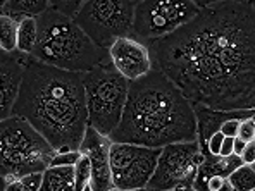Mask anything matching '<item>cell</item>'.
Wrapping results in <instances>:
<instances>
[{
  "label": "cell",
  "instance_id": "6da1fadb",
  "mask_svg": "<svg viewBox=\"0 0 255 191\" xmlns=\"http://www.w3.org/2000/svg\"><path fill=\"white\" fill-rule=\"evenodd\" d=\"M148 48L153 69L162 71L195 108L255 110L254 2H205L193 21Z\"/></svg>",
  "mask_w": 255,
  "mask_h": 191
},
{
  "label": "cell",
  "instance_id": "7a4b0ae2",
  "mask_svg": "<svg viewBox=\"0 0 255 191\" xmlns=\"http://www.w3.org/2000/svg\"><path fill=\"white\" fill-rule=\"evenodd\" d=\"M12 115L26 119L57 153L80 152L88 129L83 74L24 55V76Z\"/></svg>",
  "mask_w": 255,
  "mask_h": 191
},
{
  "label": "cell",
  "instance_id": "3957f363",
  "mask_svg": "<svg viewBox=\"0 0 255 191\" xmlns=\"http://www.w3.org/2000/svg\"><path fill=\"white\" fill-rule=\"evenodd\" d=\"M112 143L164 148L198 141L197 108L162 71L129 83L128 102Z\"/></svg>",
  "mask_w": 255,
  "mask_h": 191
},
{
  "label": "cell",
  "instance_id": "277c9868",
  "mask_svg": "<svg viewBox=\"0 0 255 191\" xmlns=\"http://www.w3.org/2000/svg\"><path fill=\"white\" fill-rule=\"evenodd\" d=\"M31 57L57 69L80 74L111 61L109 50L93 43L73 17L52 7L38 17V45Z\"/></svg>",
  "mask_w": 255,
  "mask_h": 191
},
{
  "label": "cell",
  "instance_id": "5b68a950",
  "mask_svg": "<svg viewBox=\"0 0 255 191\" xmlns=\"http://www.w3.org/2000/svg\"><path fill=\"white\" fill-rule=\"evenodd\" d=\"M55 148L26 119L10 115L0 122V172L3 185L50 167Z\"/></svg>",
  "mask_w": 255,
  "mask_h": 191
},
{
  "label": "cell",
  "instance_id": "8992f818",
  "mask_svg": "<svg viewBox=\"0 0 255 191\" xmlns=\"http://www.w3.org/2000/svg\"><path fill=\"white\" fill-rule=\"evenodd\" d=\"M88 126L109 136L118 129L128 102L129 81L125 80L109 61L83 74Z\"/></svg>",
  "mask_w": 255,
  "mask_h": 191
},
{
  "label": "cell",
  "instance_id": "52a82bcc",
  "mask_svg": "<svg viewBox=\"0 0 255 191\" xmlns=\"http://www.w3.org/2000/svg\"><path fill=\"white\" fill-rule=\"evenodd\" d=\"M136 2L85 0L74 21L95 45L109 50L119 38L131 36Z\"/></svg>",
  "mask_w": 255,
  "mask_h": 191
},
{
  "label": "cell",
  "instance_id": "ba28073f",
  "mask_svg": "<svg viewBox=\"0 0 255 191\" xmlns=\"http://www.w3.org/2000/svg\"><path fill=\"white\" fill-rule=\"evenodd\" d=\"M205 2H155L141 0L136 2L131 36L143 43L166 38L181 29L200 14Z\"/></svg>",
  "mask_w": 255,
  "mask_h": 191
},
{
  "label": "cell",
  "instance_id": "9c48e42d",
  "mask_svg": "<svg viewBox=\"0 0 255 191\" xmlns=\"http://www.w3.org/2000/svg\"><path fill=\"white\" fill-rule=\"evenodd\" d=\"M204 162L205 153L198 141L167 145L160 148L157 169L147 188L153 191L191 188L197 183L198 171Z\"/></svg>",
  "mask_w": 255,
  "mask_h": 191
},
{
  "label": "cell",
  "instance_id": "30bf717a",
  "mask_svg": "<svg viewBox=\"0 0 255 191\" xmlns=\"http://www.w3.org/2000/svg\"><path fill=\"white\" fill-rule=\"evenodd\" d=\"M160 148H147L140 145L112 143L111 147V171L112 183L118 190L147 188L157 162Z\"/></svg>",
  "mask_w": 255,
  "mask_h": 191
},
{
  "label": "cell",
  "instance_id": "8fae6325",
  "mask_svg": "<svg viewBox=\"0 0 255 191\" xmlns=\"http://www.w3.org/2000/svg\"><path fill=\"white\" fill-rule=\"evenodd\" d=\"M109 57L116 71L129 83L141 80L153 71V61L148 45L133 36L119 38L109 48Z\"/></svg>",
  "mask_w": 255,
  "mask_h": 191
},
{
  "label": "cell",
  "instance_id": "7c38bea8",
  "mask_svg": "<svg viewBox=\"0 0 255 191\" xmlns=\"http://www.w3.org/2000/svg\"><path fill=\"white\" fill-rule=\"evenodd\" d=\"M112 140L88 126L80 152L85 153L92 164V188L95 191H111L114 188L111 171Z\"/></svg>",
  "mask_w": 255,
  "mask_h": 191
},
{
  "label": "cell",
  "instance_id": "4fadbf2b",
  "mask_svg": "<svg viewBox=\"0 0 255 191\" xmlns=\"http://www.w3.org/2000/svg\"><path fill=\"white\" fill-rule=\"evenodd\" d=\"M0 71H2V108L0 117L7 119L12 115L14 105L19 98V92L22 86V76H24V55L7 54L2 52L0 57Z\"/></svg>",
  "mask_w": 255,
  "mask_h": 191
},
{
  "label": "cell",
  "instance_id": "5bb4252c",
  "mask_svg": "<svg viewBox=\"0 0 255 191\" xmlns=\"http://www.w3.org/2000/svg\"><path fill=\"white\" fill-rule=\"evenodd\" d=\"M52 7L48 0H7L2 3V16L21 22L24 19H38Z\"/></svg>",
  "mask_w": 255,
  "mask_h": 191
},
{
  "label": "cell",
  "instance_id": "9a60e30c",
  "mask_svg": "<svg viewBox=\"0 0 255 191\" xmlns=\"http://www.w3.org/2000/svg\"><path fill=\"white\" fill-rule=\"evenodd\" d=\"M240 166H243L242 159L236 155L231 157H212L205 155V162L200 166L198 171V178L195 183V188L200 190L202 185L212 176H223V178H230L231 172H235Z\"/></svg>",
  "mask_w": 255,
  "mask_h": 191
},
{
  "label": "cell",
  "instance_id": "2e32d148",
  "mask_svg": "<svg viewBox=\"0 0 255 191\" xmlns=\"http://www.w3.org/2000/svg\"><path fill=\"white\" fill-rule=\"evenodd\" d=\"M42 191H76L74 166L48 167L43 172Z\"/></svg>",
  "mask_w": 255,
  "mask_h": 191
},
{
  "label": "cell",
  "instance_id": "e0dca14e",
  "mask_svg": "<svg viewBox=\"0 0 255 191\" xmlns=\"http://www.w3.org/2000/svg\"><path fill=\"white\" fill-rule=\"evenodd\" d=\"M38 45V19H24L17 31V54L33 55Z\"/></svg>",
  "mask_w": 255,
  "mask_h": 191
},
{
  "label": "cell",
  "instance_id": "ac0fdd59",
  "mask_svg": "<svg viewBox=\"0 0 255 191\" xmlns=\"http://www.w3.org/2000/svg\"><path fill=\"white\" fill-rule=\"evenodd\" d=\"M17 31H19V22L7 16H0V47H2V52H7V54L17 52Z\"/></svg>",
  "mask_w": 255,
  "mask_h": 191
},
{
  "label": "cell",
  "instance_id": "d6986e66",
  "mask_svg": "<svg viewBox=\"0 0 255 191\" xmlns=\"http://www.w3.org/2000/svg\"><path fill=\"white\" fill-rule=\"evenodd\" d=\"M235 191H254L255 190V169L254 166H240L230 178Z\"/></svg>",
  "mask_w": 255,
  "mask_h": 191
},
{
  "label": "cell",
  "instance_id": "ffe728a7",
  "mask_svg": "<svg viewBox=\"0 0 255 191\" xmlns=\"http://www.w3.org/2000/svg\"><path fill=\"white\" fill-rule=\"evenodd\" d=\"M42 181L43 172L22 176V178H17L3 185V191H42Z\"/></svg>",
  "mask_w": 255,
  "mask_h": 191
},
{
  "label": "cell",
  "instance_id": "44dd1931",
  "mask_svg": "<svg viewBox=\"0 0 255 191\" xmlns=\"http://www.w3.org/2000/svg\"><path fill=\"white\" fill-rule=\"evenodd\" d=\"M74 178H76V191H83L86 186L92 185V164L85 153H81L74 166Z\"/></svg>",
  "mask_w": 255,
  "mask_h": 191
},
{
  "label": "cell",
  "instance_id": "7402d4cb",
  "mask_svg": "<svg viewBox=\"0 0 255 191\" xmlns=\"http://www.w3.org/2000/svg\"><path fill=\"white\" fill-rule=\"evenodd\" d=\"M240 122H242V119L233 117V114H231V112H224V121L221 122V126H219V129H217V131H221V133H223L224 136H228V138H236V136H238Z\"/></svg>",
  "mask_w": 255,
  "mask_h": 191
},
{
  "label": "cell",
  "instance_id": "603a6c76",
  "mask_svg": "<svg viewBox=\"0 0 255 191\" xmlns=\"http://www.w3.org/2000/svg\"><path fill=\"white\" fill-rule=\"evenodd\" d=\"M81 3L83 2H67V0H59V2H52V9L59 10L61 14H64V16L67 17H76V14L80 12L81 9Z\"/></svg>",
  "mask_w": 255,
  "mask_h": 191
},
{
  "label": "cell",
  "instance_id": "cb8c5ba5",
  "mask_svg": "<svg viewBox=\"0 0 255 191\" xmlns=\"http://www.w3.org/2000/svg\"><path fill=\"white\" fill-rule=\"evenodd\" d=\"M242 141H245V143H250V141L255 140V124L252 121V115L247 119H242V122H240V129H238V136Z\"/></svg>",
  "mask_w": 255,
  "mask_h": 191
},
{
  "label": "cell",
  "instance_id": "d4e9b609",
  "mask_svg": "<svg viewBox=\"0 0 255 191\" xmlns=\"http://www.w3.org/2000/svg\"><path fill=\"white\" fill-rule=\"evenodd\" d=\"M226 140L221 131H216L207 141V147H205V155H212V157H219L221 153V148H223V143Z\"/></svg>",
  "mask_w": 255,
  "mask_h": 191
},
{
  "label": "cell",
  "instance_id": "484cf974",
  "mask_svg": "<svg viewBox=\"0 0 255 191\" xmlns=\"http://www.w3.org/2000/svg\"><path fill=\"white\" fill-rule=\"evenodd\" d=\"M80 152H67V153H57L52 160L50 167H67V166H76L78 159H80Z\"/></svg>",
  "mask_w": 255,
  "mask_h": 191
},
{
  "label": "cell",
  "instance_id": "4316f807",
  "mask_svg": "<svg viewBox=\"0 0 255 191\" xmlns=\"http://www.w3.org/2000/svg\"><path fill=\"white\" fill-rule=\"evenodd\" d=\"M242 162L243 166H255V140L245 145V150L242 152Z\"/></svg>",
  "mask_w": 255,
  "mask_h": 191
},
{
  "label": "cell",
  "instance_id": "83f0119b",
  "mask_svg": "<svg viewBox=\"0 0 255 191\" xmlns=\"http://www.w3.org/2000/svg\"><path fill=\"white\" fill-rule=\"evenodd\" d=\"M233 147H235V138L226 136V140H224V143H223V148H221L219 157H231L233 155Z\"/></svg>",
  "mask_w": 255,
  "mask_h": 191
},
{
  "label": "cell",
  "instance_id": "f1b7e54d",
  "mask_svg": "<svg viewBox=\"0 0 255 191\" xmlns=\"http://www.w3.org/2000/svg\"><path fill=\"white\" fill-rule=\"evenodd\" d=\"M245 141H242L240 138H235V147H233V155L242 157V152L245 150Z\"/></svg>",
  "mask_w": 255,
  "mask_h": 191
},
{
  "label": "cell",
  "instance_id": "f546056e",
  "mask_svg": "<svg viewBox=\"0 0 255 191\" xmlns=\"http://www.w3.org/2000/svg\"><path fill=\"white\" fill-rule=\"evenodd\" d=\"M217 191H235V188L231 186V183H230V179H226V181L223 183V186H221Z\"/></svg>",
  "mask_w": 255,
  "mask_h": 191
},
{
  "label": "cell",
  "instance_id": "4dcf8cb0",
  "mask_svg": "<svg viewBox=\"0 0 255 191\" xmlns=\"http://www.w3.org/2000/svg\"><path fill=\"white\" fill-rule=\"evenodd\" d=\"M111 191H153L150 188H140V190H118V188H112Z\"/></svg>",
  "mask_w": 255,
  "mask_h": 191
},
{
  "label": "cell",
  "instance_id": "1f68e13d",
  "mask_svg": "<svg viewBox=\"0 0 255 191\" xmlns=\"http://www.w3.org/2000/svg\"><path fill=\"white\" fill-rule=\"evenodd\" d=\"M171 191H200V190H197L195 186H191V188H178V190H171Z\"/></svg>",
  "mask_w": 255,
  "mask_h": 191
},
{
  "label": "cell",
  "instance_id": "d6a6232c",
  "mask_svg": "<svg viewBox=\"0 0 255 191\" xmlns=\"http://www.w3.org/2000/svg\"><path fill=\"white\" fill-rule=\"evenodd\" d=\"M83 191H95V190L92 188V185H88V186H86V188H85Z\"/></svg>",
  "mask_w": 255,
  "mask_h": 191
},
{
  "label": "cell",
  "instance_id": "836d02e7",
  "mask_svg": "<svg viewBox=\"0 0 255 191\" xmlns=\"http://www.w3.org/2000/svg\"><path fill=\"white\" fill-rule=\"evenodd\" d=\"M254 169H255V166H254Z\"/></svg>",
  "mask_w": 255,
  "mask_h": 191
},
{
  "label": "cell",
  "instance_id": "e575fe53",
  "mask_svg": "<svg viewBox=\"0 0 255 191\" xmlns=\"http://www.w3.org/2000/svg\"><path fill=\"white\" fill-rule=\"evenodd\" d=\"M254 5H255V2H254Z\"/></svg>",
  "mask_w": 255,
  "mask_h": 191
}]
</instances>
